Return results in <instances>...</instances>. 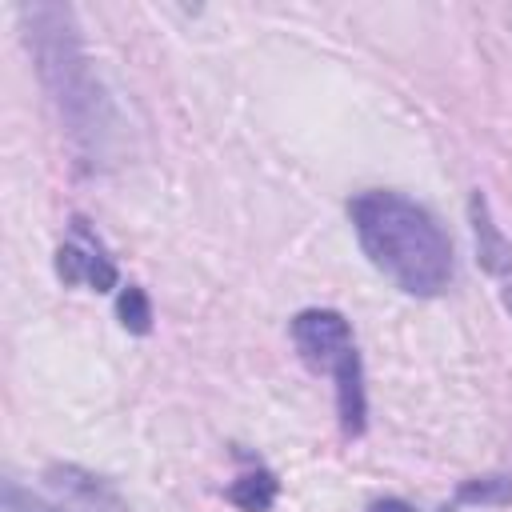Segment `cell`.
Wrapping results in <instances>:
<instances>
[{"label": "cell", "mask_w": 512, "mask_h": 512, "mask_svg": "<svg viewBox=\"0 0 512 512\" xmlns=\"http://www.w3.org/2000/svg\"><path fill=\"white\" fill-rule=\"evenodd\" d=\"M504 304H508V312H512V284L504 288Z\"/></svg>", "instance_id": "obj_11"}, {"label": "cell", "mask_w": 512, "mask_h": 512, "mask_svg": "<svg viewBox=\"0 0 512 512\" xmlns=\"http://www.w3.org/2000/svg\"><path fill=\"white\" fill-rule=\"evenodd\" d=\"M288 336L300 352V360L332 380L336 392V416H340V432L364 436L368 428V388H364V360L352 336V324L344 320V312L336 308H300L288 320Z\"/></svg>", "instance_id": "obj_3"}, {"label": "cell", "mask_w": 512, "mask_h": 512, "mask_svg": "<svg viewBox=\"0 0 512 512\" xmlns=\"http://www.w3.org/2000/svg\"><path fill=\"white\" fill-rule=\"evenodd\" d=\"M20 36L32 56L36 80L68 136V148L84 172H100L116 140V108L88 52L80 16L72 4L32 0L16 4Z\"/></svg>", "instance_id": "obj_1"}, {"label": "cell", "mask_w": 512, "mask_h": 512, "mask_svg": "<svg viewBox=\"0 0 512 512\" xmlns=\"http://www.w3.org/2000/svg\"><path fill=\"white\" fill-rule=\"evenodd\" d=\"M468 220H472V236H476V256L488 272H512V244L508 236L496 228L492 212H488V200L480 192H472L468 200Z\"/></svg>", "instance_id": "obj_6"}, {"label": "cell", "mask_w": 512, "mask_h": 512, "mask_svg": "<svg viewBox=\"0 0 512 512\" xmlns=\"http://www.w3.org/2000/svg\"><path fill=\"white\" fill-rule=\"evenodd\" d=\"M56 276L60 284H84L92 292H112L120 288V268H116V256L108 252L104 236L84 220V216H72L68 220V232L64 240L56 244Z\"/></svg>", "instance_id": "obj_5"}, {"label": "cell", "mask_w": 512, "mask_h": 512, "mask_svg": "<svg viewBox=\"0 0 512 512\" xmlns=\"http://www.w3.org/2000/svg\"><path fill=\"white\" fill-rule=\"evenodd\" d=\"M368 512H416V508L408 500H400V496H384V500H372Z\"/></svg>", "instance_id": "obj_10"}, {"label": "cell", "mask_w": 512, "mask_h": 512, "mask_svg": "<svg viewBox=\"0 0 512 512\" xmlns=\"http://www.w3.org/2000/svg\"><path fill=\"white\" fill-rule=\"evenodd\" d=\"M348 220L368 264L400 292L432 300L456 276L452 240L440 220L396 188H364L348 200Z\"/></svg>", "instance_id": "obj_2"}, {"label": "cell", "mask_w": 512, "mask_h": 512, "mask_svg": "<svg viewBox=\"0 0 512 512\" xmlns=\"http://www.w3.org/2000/svg\"><path fill=\"white\" fill-rule=\"evenodd\" d=\"M224 496H228L240 512H268V508L276 504V496H280V480H276L272 468H264L260 460H252V464L228 484Z\"/></svg>", "instance_id": "obj_7"}, {"label": "cell", "mask_w": 512, "mask_h": 512, "mask_svg": "<svg viewBox=\"0 0 512 512\" xmlns=\"http://www.w3.org/2000/svg\"><path fill=\"white\" fill-rule=\"evenodd\" d=\"M4 512H128L120 488L80 464H48L40 488H24L16 476H4Z\"/></svg>", "instance_id": "obj_4"}, {"label": "cell", "mask_w": 512, "mask_h": 512, "mask_svg": "<svg viewBox=\"0 0 512 512\" xmlns=\"http://www.w3.org/2000/svg\"><path fill=\"white\" fill-rule=\"evenodd\" d=\"M116 316L132 336H148L152 332V300L140 284H124L116 296Z\"/></svg>", "instance_id": "obj_9"}, {"label": "cell", "mask_w": 512, "mask_h": 512, "mask_svg": "<svg viewBox=\"0 0 512 512\" xmlns=\"http://www.w3.org/2000/svg\"><path fill=\"white\" fill-rule=\"evenodd\" d=\"M456 504H512V476H468L456 488Z\"/></svg>", "instance_id": "obj_8"}]
</instances>
